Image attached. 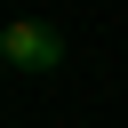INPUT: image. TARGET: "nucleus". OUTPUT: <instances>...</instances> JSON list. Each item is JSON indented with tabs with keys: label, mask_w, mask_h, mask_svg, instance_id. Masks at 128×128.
Segmentation results:
<instances>
[{
	"label": "nucleus",
	"mask_w": 128,
	"mask_h": 128,
	"mask_svg": "<svg viewBox=\"0 0 128 128\" xmlns=\"http://www.w3.org/2000/svg\"><path fill=\"white\" fill-rule=\"evenodd\" d=\"M0 64H16V72H56V64H64V40H56L48 24L16 16V24L0 32Z\"/></svg>",
	"instance_id": "obj_1"
}]
</instances>
